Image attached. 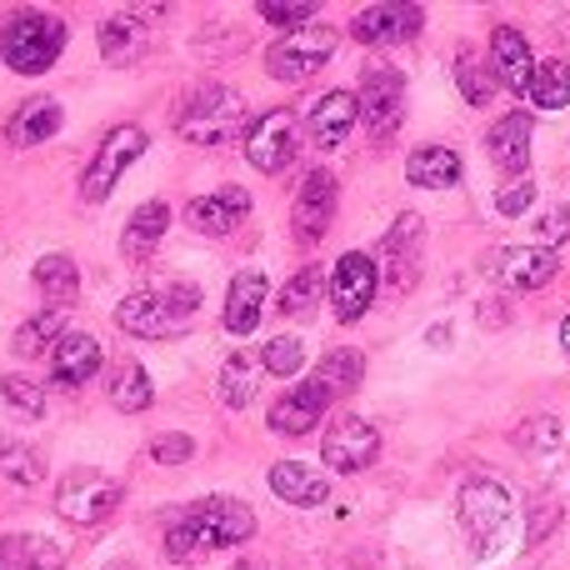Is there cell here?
Returning a JSON list of instances; mask_svg holds the SVG:
<instances>
[{"instance_id": "cell-1", "label": "cell", "mask_w": 570, "mask_h": 570, "mask_svg": "<svg viewBox=\"0 0 570 570\" xmlns=\"http://www.w3.org/2000/svg\"><path fill=\"white\" fill-rule=\"evenodd\" d=\"M256 535V511L230 495H206V501L186 505L176 521L166 525V556L170 561H196L206 551H226Z\"/></svg>"}, {"instance_id": "cell-2", "label": "cell", "mask_w": 570, "mask_h": 570, "mask_svg": "<svg viewBox=\"0 0 570 570\" xmlns=\"http://www.w3.org/2000/svg\"><path fill=\"white\" fill-rule=\"evenodd\" d=\"M176 130L190 146H226V140H246V96L220 80L196 86L176 110Z\"/></svg>"}, {"instance_id": "cell-3", "label": "cell", "mask_w": 570, "mask_h": 570, "mask_svg": "<svg viewBox=\"0 0 570 570\" xmlns=\"http://www.w3.org/2000/svg\"><path fill=\"white\" fill-rule=\"evenodd\" d=\"M66 50V26L60 16L46 10H16V16L0 20V60H6L16 76H40L50 70Z\"/></svg>"}, {"instance_id": "cell-4", "label": "cell", "mask_w": 570, "mask_h": 570, "mask_svg": "<svg viewBox=\"0 0 570 570\" xmlns=\"http://www.w3.org/2000/svg\"><path fill=\"white\" fill-rule=\"evenodd\" d=\"M331 56H335V30L331 26H301V30H285L276 46L266 50V70H271V80L305 86Z\"/></svg>"}, {"instance_id": "cell-5", "label": "cell", "mask_w": 570, "mask_h": 570, "mask_svg": "<svg viewBox=\"0 0 570 570\" xmlns=\"http://www.w3.org/2000/svg\"><path fill=\"white\" fill-rule=\"evenodd\" d=\"M126 501V485L106 471H70L66 481L56 485V511L66 515L70 525H100L106 515H116V505Z\"/></svg>"}, {"instance_id": "cell-6", "label": "cell", "mask_w": 570, "mask_h": 570, "mask_svg": "<svg viewBox=\"0 0 570 570\" xmlns=\"http://www.w3.org/2000/svg\"><path fill=\"white\" fill-rule=\"evenodd\" d=\"M140 150H146V130L140 126H116L110 130V136L96 146V156H90L86 176H80V200H86V206H100V200L120 186L126 166H136L140 160Z\"/></svg>"}, {"instance_id": "cell-7", "label": "cell", "mask_w": 570, "mask_h": 570, "mask_svg": "<svg viewBox=\"0 0 570 570\" xmlns=\"http://www.w3.org/2000/svg\"><path fill=\"white\" fill-rule=\"evenodd\" d=\"M455 505H461V525L475 541V551H491L495 535L511 521V491H505L495 475H471V481L461 485V495H455Z\"/></svg>"}, {"instance_id": "cell-8", "label": "cell", "mask_w": 570, "mask_h": 570, "mask_svg": "<svg viewBox=\"0 0 570 570\" xmlns=\"http://www.w3.org/2000/svg\"><path fill=\"white\" fill-rule=\"evenodd\" d=\"M421 246H425L421 216H415V210L395 216V226L385 230L381 250H375V271H381V285L391 295L415 291V281H421Z\"/></svg>"}, {"instance_id": "cell-9", "label": "cell", "mask_w": 570, "mask_h": 570, "mask_svg": "<svg viewBox=\"0 0 570 570\" xmlns=\"http://www.w3.org/2000/svg\"><path fill=\"white\" fill-rule=\"evenodd\" d=\"M375 291H381V271H375V256L365 250H345L331 271V305H335V321L355 325L365 311H371Z\"/></svg>"}, {"instance_id": "cell-10", "label": "cell", "mask_w": 570, "mask_h": 570, "mask_svg": "<svg viewBox=\"0 0 570 570\" xmlns=\"http://www.w3.org/2000/svg\"><path fill=\"white\" fill-rule=\"evenodd\" d=\"M295 150H301V120H295V110H266L246 130V160L256 170H266V176H281L295 160Z\"/></svg>"}, {"instance_id": "cell-11", "label": "cell", "mask_w": 570, "mask_h": 570, "mask_svg": "<svg viewBox=\"0 0 570 570\" xmlns=\"http://www.w3.org/2000/svg\"><path fill=\"white\" fill-rule=\"evenodd\" d=\"M361 120L371 136H395V126H401L405 116V76L395 66H371L361 76Z\"/></svg>"}, {"instance_id": "cell-12", "label": "cell", "mask_w": 570, "mask_h": 570, "mask_svg": "<svg viewBox=\"0 0 570 570\" xmlns=\"http://www.w3.org/2000/svg\"><path fill=\"white\" fill-rule=\"evenodd\" d=\"M375 455H381V431H375L371 421H361V415H341L321 441V461L341 475H355V471H365V465H375Z\"/></svg>"}, {"instance_id": "cell-13", "label": "cell", "mask_w": 570, "mask_h": 570, "mask_svg": "<svg viewBox=\"0 0 570 570\" xmlns=\"http://www.w3.org/2000/svg\"><path fill=\"white\" fill-rule=\"evenodd\" d=\"M335 220V176L331 170H311L295 190V210H291V226L301 246H315V240L331 230Z\"/></svg>"}, {"instance_id": "cell-14", "label": "cell", "mask_w": 570, "mask_h": 570, "mask_svg": "<svg viewBox=\"0 0 570 570\" xmlns=\"http://www.w3.org/2000/svg\"><path fill=\"white\" fill-rule=\"evenodd\" d=\"M491 70H495V86H505L511 96H531V76H535V56H531V40L521 36L515 26H495L491 36Z\"/></svg>"}, {"instance_id": "cell-15", "label": "cell", "mask_w": 570, "mask_h": 570, "mask_svg": "<svg viewBox=\"0 0 570 570\" xmlns=\"http://www.w3.org/2000/svg\"><path fill=\"white\" fill-rule=\"evenodd\" d=\"M556 271H561V256L546 246H511L491 256V276H501L511 291H541L556 281Z\"/></svg>"}, {"instance_id": "cell-16", "label": "cell", "mask_w": 570, "mask_h": 570, "mask_svg": "<svg viewBox=\"0 0 570 570\" xmlns=\"http://www.w3.org/2000/svg\"><path fill=\"white\" fill-rule=\"evenodd\" d=\"M355 120H361V100H355L351 90H325V96L311 106V116H305L311 146H315V150L345 146V136L355 130Z\"/></svg>"}, {"instance_id": "cell-17", "label": "cell", "mask_w": 570, "mask_h": 570, "mask_svg": "<svg viewBox=\"0 0 570 570\" xmlns=\"http://www.w3.org/2000/svg\"><path fill=\"white\" fill-rule=\"evenodd\" d=\"M246 216H250V196L240 186H220L186 206V226L200 230V236H230Z\"/></svg>"}, {"instance_id": "cell-18", "label": "cell", "mask_w": 570, "mask_h": 570, "mask_svg": "<svg viewBox=\"0 0 570 570\" xmlns=\"http://www.w3.org/2000/svg\"><path fill=\"white\" fill-rule=\"evenodd\" d=\"M361 46H401V40L421 36V10L415 6H365L351 20Z\"/></svg>"}, {"instance_id": "cell-19", "label": "cell", "mask_w": 570, "mask_h": 570, "mask_svg": "<svg viewBox=\"0 0 570 570\" xmlns=\"http://www.w3.org/2000/svg\"><path fill=\"white\" fill-rule=\"evenodd\" d=\"M331 401H335V395L325 391L321 381L295 385V391H285L281 401L271 405V431H281V435H305L311 425H321V415L331 411Z\"/></svg>"}, {"instance_id": "cell-20", "label": "cell", "mask_w": 570, "mask_h": 570, "mask_svg": "<svg viewBox=\"0 0 570 570\" xmlns=\"http://www.w3.org/2000/svg\"><path fill=\"white\" fill-rule=\"evenodd\" d=\"M100 361H106V351H100L96 335L70 331V335H60L56 351H50V381L56 385H86L90 375L100 371Z\"/></svg>"}, {"instance_id": "cell-21", "label": "cell", "mask_w": 570, "mask_h": 570, "mask_svg": "<svg viewBox=\"0 0 570 570\" xmlns=\"http://www.w3.org/2000/svg\"><path fill=\"white\" fill-rule=\"evenodd\" d=\"M116 325H120L126 335H146V341H166V335H180V331H186V321H176V315L160 305L156 291L126 295V301L116 305Z\"/></svg>"}, {"instance_id": "cell-22", "label": "cell", "mask_w": 570, "mask_h": 570, "mask_svg": "<svg viewBox=\"0 0 570 570\" xmlns=\"http://www.w3.org/2000/svg\"><path fill=\"white\" fill-rule=\"evenodd\" d=\"M60 100H50V96H36V100H26V106L16 110V116L6 120V140L16 150H30V146H46L50 136L60 130Z\"/></svg>"}, {"instance_id": "cell-23", "label": "cell", "mask_w": 570, "mask_h": 570, "mask_svg": "<svg viewBox=\"0 0 570 570\" xmlns=\"http://www.w3.org/2000/svg\"><path fill=\"white\" fill-rule=\"evenodd\" d=\"M485 150H491V160L501 170H525L531 166V116H525V110L501 116L485 130Z\"/></svg>"}, {"instance_id": "cell-24", "label": "cell", "mask_w": 570, "mask_h": 570, "mask_svg": "<svg viewBox=\"0 0 570 570\" xmlns=\"http://www.w3.org/2000/svg\"><path fill=\"white\" fill-rule=\"evenodd\" d=\"M261 311H266V276H261V271H240L226 295V331L246 341L261 325Z\"/></svg>"}, {"instance_id": "cell-25", "label": "cell", "mask_w": 570, "mask_h": 570, "mask_svg": "<svg viewBox=\"0 0 570 570\" xmlns=\"http://www.w3.org/2000/svg\"><path fill=\"white\" fill-rule=\"evenodd\" d=\"M271 491H276L285 505H325L331 501V481H325L321 471H311V465H301V461L271 465Z\"/></svg>"}, {"instance_id": "cell-26", "label": "cell", "mask_w": 570, "mask_h": 570, "mask_svg": "<svg viewBox=\"0 0 570 570\" xmlns=\"http://www.w3.org/2000/svg\"><path fill=\"white\" fill-rule=\"evenodd\" d=\"M106 395H110V405H116V411L140 415L150 401H156V385H150L146 365L130 361V355H126V361L110 365V375H106Z\"/></svg>"}, {"instance_id": "cell-27", "label": "cell", "mask_w": 570, "mask_h": 570, "mask_svg": "<svg viewBox=\"0 0 570 570\" xmlns=\"http://www.w3.org/2000/svg\"><path fill=\"white\" fill-rule=\"evenodd\" d=\"M166 226H170V206H166V200H146V206L130 216L126 236H120V256H126V261H146L150 250L166 240Z\"/></svg>"}, {"instance_id": "cell-28", "label": "cell", "mask_w": 570, "mask_h": 570, "mask_svg": "<svg viewBox=\"0 0 570 570\" xmlns=\"http://www.w3.org/2000/svg\"><path fill=\"white\" fill-rule=\"evenodd\" d=\"M405 176H411V186H421V190H445L461 180V156H455L451 146H421V150H411V160H405Z\"/></svg>"}, {"instance_id": "cell-29", "label": "cell", "mask_w": 570, "mask_h": 570, "mask_svg": "<svg viewBox=\"0 0 570 570\" xmlns=\"http://www.w3.org/2000/svg\"><path fill=\"white\" fill-rule=\"evenodd\" d=\"M150 46L146 26H140V16H110L100 20V56L110 60V66H130V60H140Z\"/></svg>"}, {"instance_id": "cell-30", "label": "cell", "mask_w": 570, "mask_h": 570, "mask_svg": "<svg viewBox=\"0 0 570 570\" xmlns=\"http://www.w3.org/2000/svg\"><path fill=\"white\" fill-rule=\"evenodd\" d=\"M36 285L46 295L50 311H70L80 301V266L70 256H40L36 261Z\"/></svg>"}, {"instance_id": "cell-31", "label": "cell", "mask_w": 570, "mask_h": 570, "mask_svg": "<svg viewBox=\"0 0 570 570\" xmlns=\"http://www.w3.org/2000/svg\"><path fill=\"white\" fill-rule=\"evenodd\" d=\"M216 395L226 411H246L250 405V395H256V361H250L246 351L226 355V365H220V375H216Z\"/></svg>"}, {"instance_id": "cell-32", "label": "cell", "mask_w": 570, "mask_h": 570, "mask_svg": "<svg viewBox=\"0 0 570 570\" xmlns=\"http://www.w3.org/2000/svg\"><path fill=\"white\" fill-rule=\"evenodd\" d=\"M315 381H321L331 395L355 391V385L365 381V355L355 351V345H335V351H325V361H321V371H315Z\"/></svg>"}, {"instance_id": "cell-33", "label": "cell", "mask_w": 570, "mask_h": 570, "mask_svg": "<svg viewBox=\"0 0 570 570\" xmlns=\"http://www.w3.org/2000/svg\"><path fill=\"white\" fill-rule=\"evenodd\" d=\"M0 475H6L10 485H40L46 481V461H40L36 445L0 435Z\"/></svg>"}, {"instance_id": "cell-34", "label": "cell", "mask_w": 570, "mask_h": 570, "mask_svg": "<svg viewBox=\"0 0 570 570\" xmlns=\"http://www.w3.org/2000/svg\"><path fill=\"white\" fill-rule=\"evenodd\" d=\"M531 100H535L541 110H561V106H570V66H566V60H535Z\"/></svg>"}, {"instance_id": "cell-35", "label": "cell", "mask_w": 570, "mask_h": 570, "mask_svg": "<svg viewBox=\"0 0 570 570\" xmlns=\"http://www.w3.org/2000/svg\"><path fill=\"white\" fill-rule=\"evenodd\" d=\"M321 285H325L321 266L295 271V276L281 285V305H276V311H281V315H311L315 301H321Z\"/></svg>"}, {"instance_id": "cell-36", "label": "cell", "mask_w": 570, "mask_h": 570, "mask_svg": "<svg viewBox=\"0 0 570 570\" xmlns=\"http://www.w3.org/2000/svg\"><path fill=\"white\" fill-rule=\"evenodd\" d=\"M455 80H461V96L471 100V106H491L495 70L481 66V56H475V50H461V56H455Z\"/></svg>"}, {"instance_id": "cell-37", "label": "cell", "mask_w": 570, "mask_h": 570, "mask_svg": "<svg viewBox=\"0 0 570 570\" xmlns=\"http://www.w3.org/2000/svg\"><path fill=\"white\" fill-rule=\"evenodd\" d=\"M60 335H66V331H60V311H36L16 331V355H26V361H30V355H46V345L56 351Z\"/></svg>"}, {"instance_id": "cell-38", "label": "cell", "mask_w": 570, "mask_h": 570, "mask_svg": "<svg viewBox=\"0 0 570 570\" xmlns=\"http://www.w3.org/2000/svg\"><path fill=\"white\" fill-rule=\"evenodd\" d=\"M566 441V425L556 421V415H525L521 425H515V445H521V451H556V445Z\"/></svg>"}, {"instance_id": "cell-39", "label": "cell", "mask_w": 570, "mask_h": 570, "mask_svg": "<svg viewBox=\"0 0 570 570\" xmlns=\"http://www.w3.org/2000/svg\"><path fill=\"white\" fill-rule=\"evenodd\" d=\"M261 361H266V371H271V375H281V381H291V375L305 365V345L295 341V335H276V341H266V351H261Z\"/></svg>"}, {"instance_id": "cell-40", "label": "cell", "mask_w": 570, "mask_h": 570, "mask_svg": "<svg viewBox=\"0 0 570 570\" xmlns=\"http://www.w3.org/2000/svg\"><path fill=\"white\" fill-rule=\"evenodd\" d=\"M46 541H30V535H0V570H40L46 566Z\"/></svg>"}, {"instance_id": "cell-41", "label": "cell", "mask_w": 570, "mask_h": 570, "mask_svg": "<svg viewBox=\"0 0 570 570\" xmlns=\"http://www.w3.org/2000/svg\"><path fill=\"white\" fill-rule=\"evenodd\" d=\"M0 395H6L20 415H46V391H40L36 381H26V375H0Z\"/></svg>"}, {"instance_id": "cell-42", "label": "cell", "mask_w": 570, "mask_h": 570, "mask_svg": "<svg viewBox=\"0 0 570 570\" xmlns=\"http://www.w3.org/2000/svg\"><path fill=\"white\" fill-rule=\"evenodd\" d=\"M156 295H160V305H166L176 321H186V325H190V315L200 311V285H190V281H166Z\"/></svg>"}, {"instance_id": "cell-43", "label": "cell", "mask_w": 570, "mask_h": 570, "mask_svg": "<svg viewBox=\"0 0 570 570\" xmlns=\"http://www.w3.org/2000/svg\"><path fill=\"white\" fill-rule=\"evenodd\" d=\"M261 16H266L271 26H295L301 30L305 20H315V6L311 0H261Z\"/></svg>"}, {"instance_id": "cell-44", "label": "cell", "mask_w": 570, "mask_h": 570, "mask_svg": "<svg viewBox=\"0 0 570 570\" xmlns=\"http://www.w3.org/2000/svg\"><path fill=\"white\" fill-rule=\"evenodd\" d=\"M190 455H196L190 435H156V441H150V461L156 465H186Z\"/></svg>"}, {"instance_id": "cell-45", "label": "cell", "mask_w": 570, "mask_h": 570, "mask_svg": "<svg viewBox=\"0 0 570 570\" xmlns=\"http://www.w3.org/2000/svg\"><path fill=\"white\" fill-rule=\"evenodd\" d=\"M531 200H535V186H531V176H525V180H511V186H501V196H495V210H501V216H525V210H531Z\"/></svg>"}, {"instance_id": "cell-46", "label": "cell", "mask_w": 570, "mask_h": 570, "mask_svg": "<svg viewBox=\"0 0 570 570\" xmlns=\"http://www.w3.org/2000/svg\"><path fill=\"white\" fill-rule=\"evenodd\" d=\"M535 236H541L546 250H556V240L570 236V206H551L541 220H535Z\"/></svg>"}, {"instance_id": "cell-47", "label": "cell", "mask_w": 570, "mask_h": 570, "mask_svg": "<svg viewBox=\"0 0 570 570\" xmlns=\"http://www.w3.org/2000/svg\"><path fill=\"white\" fill-rule=\"evenodd\" d=\"M556 525V495H541V501H535V521H531V531H525V541H546V531H551Z\"/></svg>"}, {"instance_id": "cell-48", "label": "cell", "mask_w": 570, "mask_h": 570, "mask_svg": "<svg viewBox=\"0 0 570 570\" xmlns=\"http://www.w3.org/2000/svg\"><path fill=\"white\" fill-rule=\"evenodd\" d=\"M505 301H481V325H505Z\"/></svg>"}, {"instance_id": "cell-49", "label": "cell", "mask_w": 570, "mask_h": 570, "mask_svg": "<svg viewBox=\"0 0 570 570\" xmlns=\"http://www.w3.org/2000/svg\"><path fill=\"white\" fill-rule=\"evenodd\" d=\"M451 341V325H431V345H445Z\"/></svg>"}, {"instance_id": "cell-50", "label": "cell", "mask_w": 570, "mask_h": 570, "mask_svg": "<svg viewBox=\"0 0 570 570\" xmlns=\"http://www.w3.org/2000/svg\"><path fill=\"white\" fill-rule=\"evenodd\" d=\"M561 351L570 355V315H566V325H561Z\"/></svg>"}, {"instance_id": "cell-51", "label": "cell", "mask_w": 570, "mask_h": 570, "mask_svg": "<svg viewBox=\"0 0 570 570\" xmlns=\"http://www.w3.org/2000/svg\"><path fill=\"white\" fill-rule=\"evenodd\" d=\"M106 570H136V561H110Z\"/></svg>"}]
</instances>
